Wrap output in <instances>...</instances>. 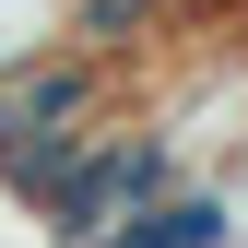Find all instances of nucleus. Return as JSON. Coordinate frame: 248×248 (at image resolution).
<instances>
[{
    "label": "nucleus",
    "mask_w": 248,
    "mask_h": 248,
    "mask_svg": "<svg viewBox=\"0 0 248 248\" xmlns=\"http://www.w3.org/2000/svg\"><path fill=\"white\" fill-rule=\"evenodd\" d=\"M95 130H107V59L47 47V59H24V71H0V177H12V189H47Z\"/></svg>",
    "instance_id": "obj_1"
},
{
    "label": "nucleus",
    "mask_w": 248,
    "mask_h": 248,
    "mask_svg": "<svg viewBox=\"0 0 248 248\" xmlns=\"http://www.w3.org/2000/svg\"><path fill=\"white\" fill-rule=\"evenodd\" d=\"M166 12H177V0H71V36H59V47H83V59H118V47L166 36Z\"/></svg>",
    "instance_id": "obj_2"
},
{
    "label": "nucleus",
    "mask_w": 248,
    "mask_h": 248,
    "mask_svg": "<svg viewBox=\"0 0 248 248\" xmlns=\"http://www.w3.org/2000/svg\"><path fill=\"white\" fill-rule=\"evenodd\" d=\"M201 189H213V201H225V236L248 248V166H225V177H201Z\"/></svg>",
    "instance_id": "obj_3"
}]
</instances>
